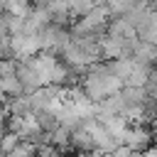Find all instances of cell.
<instances>
[{
	"instance_id": "1",
	"label": "cell",
	"mask_w": 157,
	"mask_h": 157,
	"mask_svg": "<svg viewBox=\"0 0 157 157\" xmlns=\"http://www.w3.org/2000/svg\"><path fill=\"white\" fill-rule=\"evenodd\" d=\"M123 145L137 155H145L150 147H152V130L150 128H142V125H130L128 132L123 135Z\"/></svg>"
},
{
	"instance_id": "2",
	"label": "cell",
	"mask_w": 157,
	"mask_h": 157,
	"mask_svg": "<svg viewBox=\"0 0 157 157\" xmlns=\"http://www.w3.org/2000/svg\"><path fill=\"white\" fill-rule=\"evenodd\" d=\"M135 64H140V66H147V69H155V64H157V47H152V44H147V42H140L137 39V44H135V49H132V56H130Z\"/></svg>"
}]
</instances>
